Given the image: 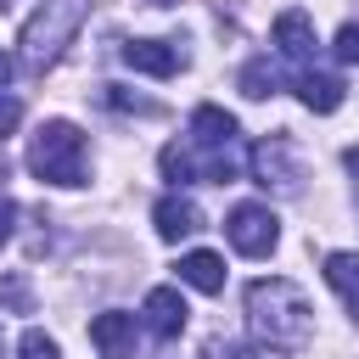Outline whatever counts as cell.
<instances>
[{"label":"cell","mask_w":359,"mask_h":359,"mask_svg":"<svg viewBox=\"0 0 359 359\" xmlns=\"http://www.w3.org/2000/svg\"><path fill=\"white\" fill-rule=\"evenodd\" d=\"M247 331L264 353H303L314 342V303L286 275H258L247 286Z\"/></svg>","instance_id":"cell-1"},{"label":"cell","mask_w":359,"mask_h":359,"mask_svg":"<svg viewBox=\"0 0 359 359\" xmlns=\"http://www.w3.org/2000/svg\"><path fill=\"white\" fill-rule=\"evenodd\" d=\"M84 17H90V0H39L28 11V22H22V34H17V62L34 67V73H45L73 45V34H79Z\"/></svg>","instance_id":"cell-2"},{"label":"cell","mask_w":359,"mask_h":359,"mask_svg":"<svg viewBox=\"0 0 359 359\" xmlns=\"http://www.w3.org/2000/svg\"><path fill=\"white\" fill-rule=\"evenodd\" d=\"M28 168L45 185H84L90 180V140L67 118H45L28 140Z\"/></svg>","instance_id":"cell-3"},{"label":"cell","mask_w":359,"mask_h":359,"mask_svg":"<svg viewBox=\"0 0 359 359\" xmlns=\"http://www.w3.org/2000/svg\"><path fill=\"white\" fill-rule=\"evenodd\" d=\"M247 174H252L264 191H275V196H297V191H303V157H297V146H292L286 135H264V140L247 151Z\"/></svg>","instance_id":"cell-4"},{"label":"cell","mask_w":359,"mask_h":359,"mask_svg":"<svg viewBox=\"0 0 359 359\" xmlns=\"http://www.w3.org/2000/svg\"><path fill=\"white\" fill-rule=\"evenodd\" d=\"M224 241H230L241 258H269V252L280 247V219H275V208H264V202H241V208H230V219H224Z\"/></svg>","instance_id":"cell-5"},{"label":"cell","mask_w":359,"mask_h":359,"mask_svg":"<svg viewBox=\"0 0 359 359\" xmlns=\"http://www.w3.org/2000/svg\"><path fill=\"white\" fill-rule=\"evenodd\" d=\"M185 320H191V309H185L180 286H151V292H146V303H140V325H146L157 342H174V337L185 331Z\"/></svg>","instance_id":"cell-6"},{"label":"cell","mask_w":359,"mask_h":359,"mask_svg":"<svg viewBox=\"0 0 359 359\" xmlns=\"http://www.w3.org/2000/svg\"><path fill=\"white\" fill-rule=\"evenodd\" d=\"M135 331H140V314L107 309V314L90 320V348H95L101 359H129V353H135Z\"/></svg>","instance_id":"cell-7"},{"label":"cell","mask_w":359,"mask_h":359,"mask_svg":"<svg viewBox=\"0 0 359 359\" xmlns=\"http://www.w3.org/2000/svg\"><path fill=\"white\" fill-rule=\"evenodd\" d=\"M269 34H275V50H280V56H292V62H309V56L320 50L314 17H309V11H297V6H292V11H280Z\"/></svg>","instance_id":"cell-8"},{"label":"cell","mask_w":359,"mask_h":359,"mask_svg":"<svg viewBox=\"0 0 359 359\" xmlns=\"http://www.w3.org/2000/svg\"><path fill=\"white\" fill-rule=\"evenodd\" d=\"M151 224H157V236H163V241H185V236H196V230H202V208H196L191 196L168 191V196H157Z\"/></svg>","instance_id":"cell-9"},{"label":"cell","mask_w":359,"mask_h":359,"mask_svg":"<svg viewBox=\"0 0 359 359\" xmlns=\"http://www.w3.org/2000/svg\"><path fill=\"white\" fill-rule=\"evenodd\" d=\"M123 62H129L135 73L168 79V73H180V67H185V50H180V45H168V39H129V45H123Z\"/></svg>","instance_id":"cell-10"},{"label":"cell","mask_w":359,"mask_h":359,"mask_svg":"<svg viewBox=\"0 0 359 359\" xmlns=\"http://www.w3.org/2000/svg\"><path fill=\"white\" fill-rule=\"evenodd\" d=\"M292 90H297V101H303L309 112H337V107H342V95H348V84H342L337 73H314V67H309V73H297V84H292Z\"/></svg>","instance_id":"cell-11"},{"label":"cell","mask_w":359,"mask_h":359,"mask_svg":"<svg viewBox=\"0 0 359 359\" xmlns=\"http://www.w3.org/2000/svg\"><path fill=\"white\" fill-rule=\"evenodd\" d=\"M191 146H236V118L213 101H202L191 112Z\"/></svg>","instance_id":"cell-12"},{"label":"cell","mask_w":359,"mask_h":359,"mask_svg":"<svg viewBox=\"0 0 359 359\" xmlns=\"http://www.w3.org/2000/svg\"><path fill=\"white\" fill-rule=\"evenodd\" d=\"M180 280H185L191 292H224V258L208 252V247H191V252L180 258Z\"/></svg>","instance_id":"cell-13"},{"label":"cell","mask_w":359,"mask_h":359,"mask_svg":"<svg viewBox=\"0 0 359 359\" xmlns=\"http://www.w3.org/2000/svg\"><path fill=\"white\" fill-rule=\"evenodd\" d=\"M325 286L359 314V252H325Z\"/></svg>","instance_id":"cell-14"},{"label":"cell","mask_w":359,"mask_h":359,"mask_svg":"<svg viewBox=\"0 0 359 359\" xmlns=\"http://www.w3.org/2000/svg\"><path fill=\"white\" fill-rule=\"evenodd\" d=\"M275 90H280V67H275L269 56H252V62L241 67V95L264 101V95H275Z\"/></svg>","instance_id":"cell-15"},{"label":"cell","mask_w":359,"mask_h":359,"mask_svg":"<svg viewBox=\"0 0 359 359\" xmlns=\"http://www.w3.org/2000/svg\"><path fill=\"white\" fill-rule=\"evenodd\" d=\"M0 309H6V314H34L28 269H6V275H0Z\"/></svg>","instance_id":"cell-16"},{"label":"cell","mask_w":359,"mask_h":359,"mask_svg":"<svg viewBox=\"0 0 359 359\" xmlns=\"http://www.w3.org/2000/svg\"><path fill=\"white\" fill-rule=\"evenodd\" d=\"M163 180L191 185V180H196V151H185V146H163Z\"/></svg>","instance_id":"cell-17"},{"label":"cell","mask_w":359,"mask_h":359,"mask_svg":"<svg viewBox=\"0 0 359 359\" xmlns=\"http://www.w3.org/2000/svg\"><path fill=\"white\" fill-rule=\"evenodd\" d=\"M17 359H62V348H56V337H50V331L28 325V331H22V342H17Z\"/></svg>","instance_id":"cell-18"},{"label":"cell","mask_w":359,"mask_h":359,"mask_svg":"<svg viewBox=\"0 0 359 359\" xmlns=\"http://www.w3.org/2000/svg\"><path fill=\"white\" fill-rule=\"evenodd\" d=\"M331 50H337V62H359V22H342L337 39H331Z\"/></svg>","instance_id":"cell-19"},{"label":"cell","mask_w":359,"mask_h":359,"mask_svg":"<svg viewBox=\"0 0 359 359\" xmlns=\"http://www.w3.org/2000/svg\"><path fill=\"white\" fill-rule=\"evenodd\" d=\"M17 123H22V101L0 90V140H6V135H17Z\"/></svg>","instance_id":"cell-20"},{"label":"cell","mask_w":359,"mask_h":359,"mask_svg":"<svg viewBox=\"0 0 359 359\" xmlns=\"http://www.w3.org/2000/svg\"><path fill=\"white\" fill-rule=\"evenodd\" d=\"M11 230H17V202H11V196H0V247L11 241Z\"/></svg>","instance_id":"cell-21"},{"label":"cell","mask_w":359,"mask_h":359,"mask_svg":"<svg viewBox=\"0 0 359 359\" xmlns=\"http://www.w3.org/2000/svg\"><path fill=\"white\" fill-rule=\"evenodd\" d=\"M11 73H17V56H11V50H0V90L11 84Z\"/></svg>","instance_id":"cell-22"}]
</instances>
